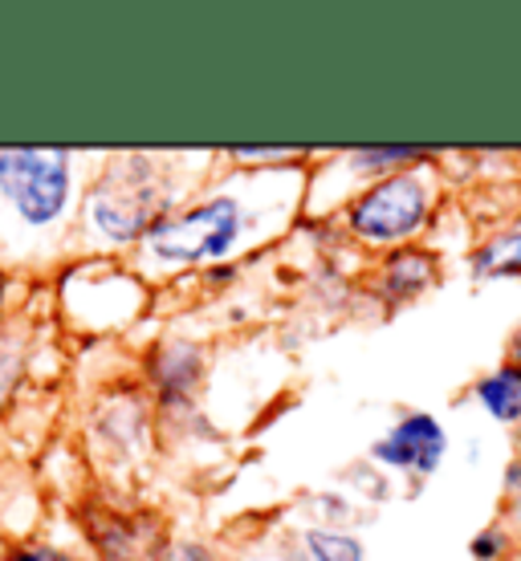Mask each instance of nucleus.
<instances>
[{
    "label": "nucleus",
    "instance_id": "nucleus-8",
    "mask_svg": "<svg viewBox=\"0 0 521 561\" xmlns=\"http://www.w3.org/2000/svg\"><path fill=\"white\" fill-rule=\"evenodd\" d=\"M477 277H501V273H521V225H513L509 232L494 237L485 249L477 253V265H473Z\"/></svg>",
    "mask_w": 521,
    "mask_h": 561
},
{
    "label": "nucleus",
    "instance_id": "nucleus-11",
    "mask_svg": "<svg viewBox=\"0 0 521 561\" xmlns=\"http://www.w3.org/2000/svg\"><path fill=\"white\" fill-rule=\"evenodd\" d=\"M423 147H375V151H359L354 154V163H375V168H383V163H416V159H423Z\"/></svg>",
    "mask_w": 521,
    "mask_h": 561
},
{
    "label": "nucleus",
    "instance_id": "nucleus-10",
    "mask_svg": "<svg viewBox=\"0 0 521 561\" xmlns=\"http://www.w3.org/2000/svg\"><path fill=\"white\" fill-rule=\"evenodd\" d=\"M314 561H363V546L347 534H330V529H310L306 534Z\"/></svg>",
    "mask_w": 521,
    "mask_h": 561
},
{
    "label": "nucleus",
    "instance_id": "nucleus-5",
    "mask_svg": "<svg viewBox=\"0 0 521 561\" xmlns=\"http://www.w3.org/2000/svg\"><path fill=\"white\" fill-rule=\"evenodd\" d=\"M449 448V435L432 415H408L387 439L375 444V460L392 463V468H411V472H437Z\"/></svg>",
    "mask_w": 521,
    "mask_h": 561
},
{
    "label": "nucleus",
    "instance_id": "nucleus-3",
    "mask_svg": "<svg viewBox=\"0 0 521 561\" xmlns=\"http://www.w3.org/2000/svg\"><path fill=\"white\" fill-rule=\"evenodd\" d=\"M428 196L416 175H392L375 183L359 204L351 208V228L371 244H392V240L411 237L423 225Z\"/></svg>",
    "mask_w": 521,
    "mask_h": 561
},
{
    "label": "nucleus",
    "instance_id": "nucleus-15",
    "mask_svg": "<svg viewBox=\"0 0 521 561\" xmlns=\"http://www.w3.org/2000/svg\"><path fill=\"white\" fill-rule=\"evenodd\" d=\"M513 358L521 363V334H518V342H513Z\"/></svg>",
    "mask_w": 521,
    "mask_h": 561
},
{
    "label": "nucleus",
    "instance_id": "nucleus-2",
    "mask_svg": "<svg viewBox=\"0 0 521 561\" xmlns=\"http://www.w3.org/2000/svg\"><path fill=\"white\" fill-rule=\"evenodd\" d=\"M240 232V208L237 199H212L200 204L188 216L171 220V225H156L151 232V253L168 265H196L208 256H225L233 249V240Z\"/></svg>",
    "mask_w": 521,
    "mask_h": 561
},
{
    "label": "nucleus",
    "instance_id": "nucleus-4",
    "mask_svg": "<svg viewBox=\"0 0 521 561\" xmlns=\"http://www.w3.org/2000/svg\"><path fill=\"white\" fill-rule=\"evenodd\" d=\"M163 208L159 192L147 180V168L106 175V187L94 196V225L114 240H135L147 228L156 232V216Z\"/></svg>",
    "mask_w": 521,
    "mask_h": 561
},
{
    "label": "nucleus",
    "instance_id": "nucleus-7",
    "mask_svg": "<svg viewBox=\"0 0 521 561\" xmlns=\"http://www.w3.org/2000/svg\"><path fill=\"white\" fill-rule=\"evenodd\" d=\"M432 273H437V256L420 253V249H404L387 261V289L395 297H416L432 280Z\"/></svg>",
    "mask_w": 521,
    "mask_h": 561
},
{
    "label": "nucleus",
    "instance_id": "nucleus-12",
    "mask_svg": "<svg viewBox=\"0 0 521 561\" xmlns=\"http://www.w3.org/2000/svg\"><path fill=\"white\" fill-rule=\"evenodd\" d=\"M501 546H506V541H501V534H480L477 541H473V558L494 561L497 553H501Z\"/></svg>",
    "mask_w": 521,
    "mask_h": 561
},
{
    "label": "nucleus",
    "instance_id": "nucleus-13",
    "mask_svg": "<svg viewBox=\"0 0 521 561\" xmlns=\"http://www.w3.org/2000/svg\"><path fill=\"white\" fill-rule=\"evenodd\" d=\"M0 561H61V553H54V549H16Z\"/></svg>",
    "mask_w": 521,
    "mask_h": 561
},
{
    "label": "nucleus",
    "instance_id": "nucleus-14",
    "mask_svg": "<svg viewBox=\"0 0 521 561\" xmlns=\"http://www.w3.org/2000/svg\"><path fill=\"white\" fill-rule=\"evenodd\" d=\"M180 561H208V558H204V553H200V549L192 546V549H183V558H180Z\"/></svg>",
    "mask_w": 521,
    "mask_h": 561
},
{
    "label": "nucleus",
    "instance_id": "nucleus-1",
    "mask_svg": "<svg viewBox=\"0 0 521 561\" xmlns=\"http://www.w3.org/2000/svg\"><path fill=\"white\" fill-rule=\"evenodd\" d=\"M0 192L13 199L29 225H49L70 196V159L66 151H0Z\"/></svg>",
    "mask_w": 521,
    "mask_h": 561
},
{
    "label": "nucleus",
    "instance_id": "nucleus-6",
    "mask_svg": "<svg viewBox=\"0 0 521 561\" xmlns=\"http://www.w3.org/2000/svg\"><path fill=\"white\" fill-rule=\"evenodd\" d=\"M477 399L485 403V411L501 423L521 420V366H501L489 379H480Z\"/></svg>",
    "mask_w": 521,
    "mask_h": 561
},
{
    "label": "nucleus",
    "instance_id": "nucleus-17",
    "mask_svg": "<svg viewBox=\"0 0 521 561\" xmlns=\"http://www.w3.org/2000/svg\"><path fill=\"white\" fill-rule=\"evenodd\" d=\"M61 561H66V558H61Z\"/></svg>",
    "mask_w": 521,
    "mask_h": 561
},
{
    "label": "nucleus",
    "instance_id": "nucleus-16",
    "mask_svg": "<svg viewBox=\"0 0 521 561\" xmlns=\"http://www.w3.org/2000/svg\"><path fill=\"white\" fill-rule=\"evenodd\" d=\"M0 297H4V280H0Z\"/></svg>",
    "mask_w": 521,
    "mask_h": 561
},
{
    "label": "nucleus",
    "instance_id": "nucleus-9",
    "mask_svg": "<svg viewBox=\"0 0 521 561\" xmlns=\"http://www.w3.org/2000/svg\"><path fill=\"white\" fill-rule=\"evenodd\" d=\"M168 354H171L168 363H156L159 382H163L168 394H188L192 382L200 379V354L192 351V346H171Z\"/></svg>",
    "mask_w": 521,
    "mask_h": 561
}]
</instances>
